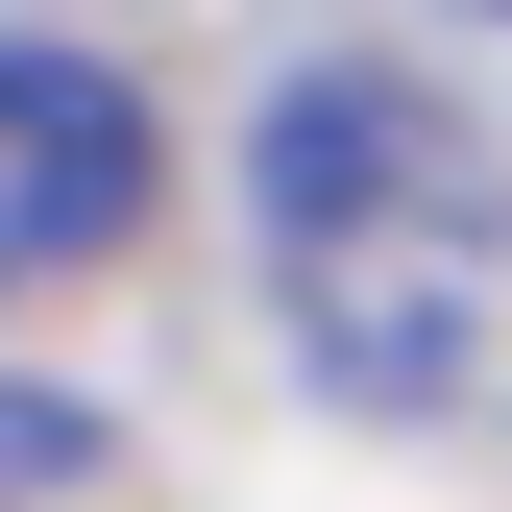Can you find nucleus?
Segmentation results:
<instances>
[{
    "instance_id": "f03ea898",
    "label": "nucleus",
    "mask_w": 512,
    "mask_h": 512,
    "mask_svg": "<svg viewBox=\"0 0 512 512\" xmlns=\"http://www.w3.org/2000/svg\"><path fill=\"white\" fill-rule=\"evenodd\" d=\"M147 74H98V49H0V293L25 269H98L122 220H147Z\"/></svg>"
},
{
    "instance_id": "20e7f679",
    "label": "nucleus",
    "mask_w": 512,
    "mask_h": 512,
    "mask_svg": "<svg viewBox=\"0 0 512 512\" xmlns=\"http://www.w3.org/2000/svg\"><path fill=\"white\" fill-rule=\"evenodd\" d=\"M464 25H488V49H512V0H464Z\"/></svg>"
},
{
    "instance_id": "7ed1b4c3",
    "label": "nucleus",
    "mask_w": 512,
    "mask_h": 512,
    "mask_svg": "<svg viewBox=\"0 0 512 512\" xmlns=\"http://www.w3.org/2000/svg\"><path fill=\"white\" fill-rule=\"evenodd\" d=\"M74 464H98V415H74V391H0V512H25V488H74Z\"/></svg>"
},
{
    "instance_id": "f257e3e1",
    "label": "nucleus",
    "mask_w": 512,
    "mask_h": 512,
    "mask_svg": "<svg viewBox=\"0 0 512 512\" xmlns=\"http://www.w3.org/2000/svg\"><path fill=\"white\" fill-rule=\"evenodd\" d=\"M244 220H269V317L317 391L366 415H439L488 366V293H512V171L464 147V98L391 74V49H342V74H293L244 122Z\"/></svg>"
}]
</instances>
